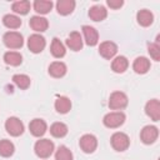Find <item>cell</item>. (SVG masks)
Masks as SVG:
<instances>
[{
  "mask_svg": "<svg viewBox=\"0 0 160 160\" xmlns=\"http://www.w3.org/2000/svg\"><path fill=\"white\" fill-rule=\"evenodd\" d=\"M34 150L40 159H48L52 155L55 150V145L50 139H40L35 142Z\"/></svg>",
  "mask_w": 160,
  "mask_h": 160,
  "instance_id": "cell-1",
  "label": "cell"
},
{
  "mask_svg": "<svg viewBox=\"0 0 160 160\" xmlns=\"http://www.w3.org/2000/svg\"><path fill=\"white\" fill-rule=\"evenodd\" d=\"M125 114L121 112V111H112V112H109L104 116L102 119V122L106 128L109 129H116L119 126H121L124 122H125Z\"/></svg>",
  "mask_w": 160,
  "mask_h": 160,
  "instance_id": "cell-2",
  "label": "cell"
},
{
  "mask_svg": "<svg viewBox=\"0 0 160 160\" xmlns=\"http://www.w3.org/2000/svg\"><path fill=\"white\" fill-rule=\"evenodd\" d=\"M110 142H111V146L114 148V150H116V151H125L130 146L129 136L121 131L114 132L110 138Z\"/></svg>",
  "mask_w": 160,
  "mask_h": 160,
  "instance_id": "cell-3",
  "label": "cell"
},
{
  "mask_svg": "<svg viewBox=\"0 0 160 160\" xmlns=\"http://www.w3.org/2000/svg\"><path fill=\"white\" fill-rule=\"evenodd\" d=\"M2 41L9 49H20L24 45V38L18 31H8L2 36Z\"/></svg>",
  "mask_w": 160,
  "mask_h": 160,
  "instance_id": "cell-4",
  "label": "cell"
},
{
  "mask_svg": "<svg viewBox=\"0 0 160 160\" xmlns=\"http://www.w3.org/2000/svg\"><path fill=\"white\" fill-rule=\"evenodd\" d=\"M5 130L11 136H20L24 132V124L16 116H10L5 121Z\"/></svg>",
  "mask_w": 160,
  "mask_h": 160,
  "instance_id": "cell-5",
  "label": "cell"
},
{
  "mask_svg": "<svg viewBox=\"0 0 160 160\" xmlns=\"http://www.w3.org/2000/svg\"><path fill=\"white\" fill-rule=\"evenodd\" d=\"M128 96L122 91H114L109 98V108L111 110H121L128 105Z\"/></svg>",
  "mask_w": 160,
  "mask_h": 160,
  "instance_id": "cell-6",
  "label": "cell"
},
{
  "mask_svg": "<svg viewBox=\"0 0 160 160\" xmlns=\"http://www.w3.org/2000/svg\"><path fill=\"white\" fill-rule=\"evenodd\" d=\"M46 46V40L42 35L40 34H32L29 36L28 39V48L31 52L34 54H39L41 52Z\"/></svg>",
  "mask_w": 160,
  "mask_h": 160,
  "instance_id": "cell-7",
  "label": "cell"
},
{
  "mask_svg": "<svg viewBox=\"0 0 160 160\" xmlns=\"http://www.w3.org/2000/svg\"><path fill=\"white\" fill-rule=\"evenodd\" d=\"M159 138V129L154 125H146L142 128V130L140 131V140L146 144H154Z\"/></svg>",
  "mask_w": 160,
  "mask_h": 160,
  "instance_id": "cell-8",
  "label": "cell"
},
{
  "mask_svg": "<svg viewBox=\"0 0 160 160\" xmlns=\"http://www.w3.org/2000/svg\"><path fill=\"white\" fill-rule=\"evenodd\" d=\"M79 145H80V149L86 152V154H91L96 150L98 148V139L92 135V134H85L80 138L79 140Z\"/></svg>",
  "mask_w": 160,
  "mask_h": 160,
  "instance_id": "cell-9",
  "label": "cell"
},
{
  "mask_svg": "<svg viewBox=\"0 0 160 160\" xmlns=\"http://www.w3.org/2000/svg\"><path fill=\"white\" fill-rule=\"evenodd\" d=\"M118 52V45L112 41H102L99 46V54L106 59V60H110L112 59Z\"/></svg>",
  "mask_w": 160,
  "mask_h": 160,
  "instance_id": "cell-10",
  "label": "cell"
},
{
  "mask_svg": "<svg viewBox=\"0 0 160 160\" xmlns=\"http://www.w3.org/2000/svg\"><path fill=\"white\" fill-rule=\"evenodd\" d=\"M145 112L151 120L159 121L160 120V101L158 99L149 100L145 105Z\"/></svg>",
  "mask_w": 160,
  "mask_h": 160,
  "instance_id": "cell-11",
  "label": "cell"
},
{
  "mask_svg": "<svg viewBox=\"0 0 160 160\" xmlns=\"http://www.w3.org/2000/svg\"><path fill=\"white\" fill-rule=\"evenodd\" d=\"M82 34H84V40L86 42V45L89 46H95L99 42V34L96 31L95 28L90 26V25H84L81 28Z\"/></svg>",
  "mask_w": 160,
  "mask_h": 160,
  "instance_id": "cell-12",
  "label": "cell"
},
{
  "mask_svg": "<svg viewBox=\"0 0 160 160\" xmlns=\"http://www.w3.org/2000/svg\"><path fill=\"white\" fill-rule=\"evenodd\" d=\"M29 130L34 136L40 138L46 132L48 125H46L45 120H42V119H34L29 124Z\"/></svg>",
  "mask_w": 160,
  "mask_h": 160,
  "instance_id": "cell-13",
  "label": "cell"
},
{
  "mask_svg": "<svg viewBox=\"0 0 160 160\" xmlns=\"http://www.w3.org/2000/svg\"><path fill=\"white\" fill-rule=\"evenodd\" d=\"M29 25H30V28H31L34 31H36V34H38V32H42V31L48 30V28H49V21H48V19H45V18H42V16H40V15H35V16H31V18H30Z\"/></svg>",
  "mask_w": 160,
  "mask_h": 160,
  "instance_id": "cell-14",
  "label": "cell"
},
{
  "mask_svg": "<svg viewBox=\"0 0 160 160\" xmlns=\"http://www.w3.org/2000/svg\"><path fill=\"white\" fill-rule=\"evenodd\" d=\"M82 38L79 31H72L66 39V46L72 51H79L82 49Z\"/></svg>",
  "mask_w": 160,
  "mask_h": 160,
  "instance_id": "cell-15",
  "label": "cell"
},
{
  "mask_svg": "<svg viewBox=\"0 0 160 160\" xmlns=\"http://www.w3.org/2000/svg\"><path fill=\"white\" fill-rule=\"evenodd\" d=\"M132 69L136 74H146L150 70V60L145 56H139L134 60Z\"/></svg>",
  "mask_w": 160,
  "mask_h": 160,
  "instance_id": "cell-16",
  "label": "cell"
},
{
  "mask_svg": "<svg viewBox=\"0 0 160 160\" xmlns=\"http://www.w3.org/2000/svg\"><path fill=\"white\" fill-rule=\"evenodd\" d=\"M108 16V10L102 5H94L89 9V18L94 21H102Z\"/></svg>",
  "mask_w": 160,
  "mask_h": 160,
  "instance_id": "cell-17",
  "label": "cell"
},
{
  "mask_svg": "<svg viewBox=\"0 0 160 160\" xmlns=\"http://www.w3.org/2000/svg\"><path fill=\"white\" fill-rule=\"evenodd\" d=\"M66 65L62 61H54L49 65V74L56 79L62 78L66 74Z\"/></svg>",
  "mask_w": 160,
  "mask_h": 160,
  "instance_id": "cell-18",
  "label": "cell"
},
{
  "mask_svg": "<svg viewBox=\"0 0 160 160\" xmlns=\"http://www.w3.org/2000/svg\"><path fill=\"white\" fill-rule=\"evenodd\" d=\"M136 20L139 22V25L146 28V26H150L154 21V15L150 10H146V9H142V10H139L138 14H136Z\"/></svg>",
  "mask_w": 160,
  "mask_h": 160,
  "instance_id": "cell-19",
  "label": "cell"
},
{
  "mask_svg": "<svg viewBox=\"0 0 160 160\" xmlns=\"http://www.w3.org/2000/svg\"><path fill=\"white\" fill-rule=\"evenodd\" d=\"M75 5L74 0H59L56 2V10L60 15H69L74 11Z\"/></svg>",
  "mask_w": 160,
  "mask_h": 160,
  "instance_id": "cell-20",
  "label": "cell"
},
{
  "mask_svg": "<svg viewBox=\"0 0 160 160\" xmlns=\"http://www.w3.org/2000/svg\"><path fill=\"white\" fill-rule=\"evenodd\" d=\"M50 52L54 58L56 59H61L62 56H65V52H66V49L64 46V44L58 39V38H54L52 41H51V45H50Z\"/></svg>",
  "mask_w": 160,
  "mask_h": 160,
  "instance_id": "cell-21",
  "label": "cell"
},
{
  "mask_svg": "<svg viewBox=\"0 0 160 160\" xmlns=\"http://www.w3.org/2000/svg\"><path fill=\"white\" fill-rule=\"evenodd\" d=\"M54 106L59 114H66L71 109V101L66 96H59V98H56Z\"/></svg>",
  "mask_w": 160,
  "mask_h": 160,
  "instance_id": "cell-22",
  "label": "cell"
},
{
  "mask_svg": "<svg viewBox=\"0 0 160 160\" xmlns=\"http://www.w3.org/2000/svg\"><path fill=\"white\" fill-rule=\"evenodd\" d=\"M32 6L38 14L45 15V14L50 12V10L52 9V1L51 0H35Z\"/></svg>",
  "mask_w": 160,
  "mask_h": 160,
  "instance_id": "cell-23",
  "label": "cell"
},
{
  "mask_svg": "<svg viewBox=\"0 0 160 160\" xmlns=\"http://www.w3.org/2000/svg\"><path fill=\"white\" fill-rule=\"evenodd\" d=\"M129 66V61L125 56H116L112 62H111V69L114 72H118V74H122L125 72V70L128 69Z\"/></svg>",
  "mask_w": 160,
  "mask_h": 160,
  "instance_id": "cell-24",
  "label": "cell"
},
{
  "mask_svg": "<svg viewBox=\"0 0 160 160\" xmlns=\"http://www.w3.org/2000/svg\"><path fill=\"white\" fill-rule=\"evenodd\" d=\"M4 61L10 66H19L22 62V56L18 51H8L4 54Z\"/></svg>",
  "mask_w": 160,
  "mask_h": 160,
  "instance_id": "cell-25",
  "label": "cell"
},
{
  "mask_svg": "<svg viewBox=\"0 0 160 160\" xmlns=\"http://www.w3.org/2000/svg\"><path fill=\"white\" fill-rule=\"evenodd\" d=\"M68 131H69V129H68L66 124L60 122V121L54 122V124L50 126V134H51L54 138H58V139L64 138V136L68 134Z\"/></svg>",
  "mask_w": 160,
  "mask_h": 160,
  "instance_id": "cell-26",
  "label": "cell"
},
{
  "mask_svg": "<svg viewBox=\"0 0 160 160\" xmlns=\"http://www.w3.org/2000/svg\"><path fill=\"white\" fill-rule=\"evenodd\" d=\"M2 24L8 29H19L21 26V19L14 14H6L2 18Z\"/></svg>",
  "mask_w": 160,
  "mask_h": 160,
  "instance_id": "cell-27",
  "label": "cell"
},
{
  "mask_svg": "<svg viewBox=\"0 0 160 160\" xmlns=\"http://www.w3.org/2000/svg\"><path fill=\"white\" fill-rule=\"evenodd\" d=\"M30 1L28 0H20V1H15L11 5V9L14 12L20 14V15H26L30 11Z\"/></svg>",
  "mask_w": 160,
  "mask_h": 160,
  "instance_id": "cell-28",
  "label": "cell"
},
{
  "mask_svg": "<svg viewBox=\"0 0 160 160\" xmlns=\"http://www.w3.org/2000/svg\"><path fill=\"white\" fill-rule=\"evenodd\" d=\"M14 151H15V146L10 140H6V139L0 140V155L1 156L9 158L14 154Z\"/></svg>",
  "mask_w": 160,
  "mask_h": 160,
  "instance_id": "cell-29",
  "label": "cell"
},
{
  "mask_svg": "<svg viewBox=\"0 0 160 160\" xmlns=\"http://www.w3.org/2000/svg\"><path fill=\"white\" fill-rule=\"evenodd\" d=\"M12 81H14V84H15L18 88H20V89H22V90L28 89V88L30 86V84H31L30 78H29L28 75H25V74H15V75L12 76Z\"/></svg>",
  "mask_w": 160,
  "mask_h": 160,
  "instance_id": "cell-30",
  "label": "cell"
},
{
  "mask_svg": "<svg viewBox=\"0 0 160 160\" xmlns=\"http://www.w3.org/2000/svg\"><path fill=\"white\" fill-rule=\"evenodd\" d=\"M72 159H74L72 152L65 145H61L58 148L55 152V160H72Z\"/></svg>",
  "mask_w": 160,
  "mask_h": 160,
  "instance_id": "cell-31",
  "label": "cell"
},
{
  "mask_svg": "<svg viewBox=\"0 0 160 160\" xmlns=\"http://www.w3.org/2000/svg\"><path fill=\"white\" fill-rule=\"evenodd\" d=\"M148 51H149L150 56H151L155 61H159V60H160V46H159L158 42H155V44H149Z\"/></svg>",
  "mask_w": 160,
  "mask_h": 160,
  "instance_id": "cell-32",
  "label": "cell"
},
{
  "mask_svg": "<svg viewBox=\"0 0 160 160\" xmlns=\"http://www.w3.org/2000/svg\"><path fill=\"white\" fill-rule=\"evenodd\" d=\"M106 4H108V6H110V9L116 10V9H120L122 6L124 1L122 0H108Z\"/></svg>",
  "mask_w": 160,
  "mask_h": 160,
  "instance_id": "cell-33",
  "label": "cell"
}]
</instances>
